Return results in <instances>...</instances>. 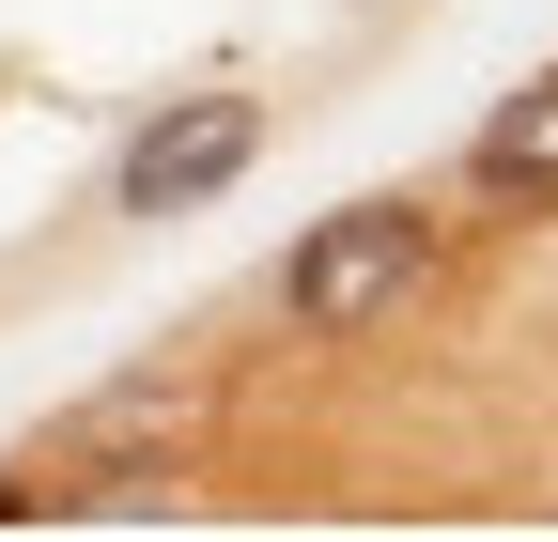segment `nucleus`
Returning a JSON list of instances; mask_svg holds the SVG:
<instances>
[{"instance_id":"1","label":"nucleus","mask_w":558,"mask_h":542,"mask_svg":"<svg viewBox=\"0 0 558 542\" xmlns=\"http://www.w3.org/2000/svg\"><path fill=\"white\" fill-rule=\"evenodd\" d=\"M418 263H435V218H418V201H341V218L295 233V263H279V325H295V342H357V325H388L418 295Z\"/></svg>"},{"instance_id":"2","label":"nucleus","mask_w":558,"mask_h":542,"mask_svg":"<svg viewBox=\"0 0 558 542\" xmlns=\"http://www.w3.org/2000/svg\"><path fill=\"white\" fill-rule=\"evenodd\" d=\"M248 156H264V109H248V94H186V109H156V124L109 156V201H124V218H186V201L248 186Z\"/></svg>"},{"instance_id":"3","label":"nucleus","mask_w":558,"mask_h":542,"mask_svg":"<svg viewBox=\"0 0 558 542\" xmlns=\"http://www.w3.org/2000/svg\"><path fill=\"white\" fill-rule=\"evenodd\" d=\"M171 434H186V387L171 372H124V387H94L78 419L47 434V465H124V449H171Z\"/></svg>"},{"instance_id":"4","label":"nucleus","mask_w":558,"mask_h":542,"mask_svg":"<svg viewBox=\"0 0 558 542\" xmlns=\"http://www.w3.org/2000/svg\"><path fill=\"white\" fill-rule=\"evenodd\" d=\"M465 186H481V201H543V186H558V78L497 94V124H481V156H465Z\"/></svg>"}]
</instances>
